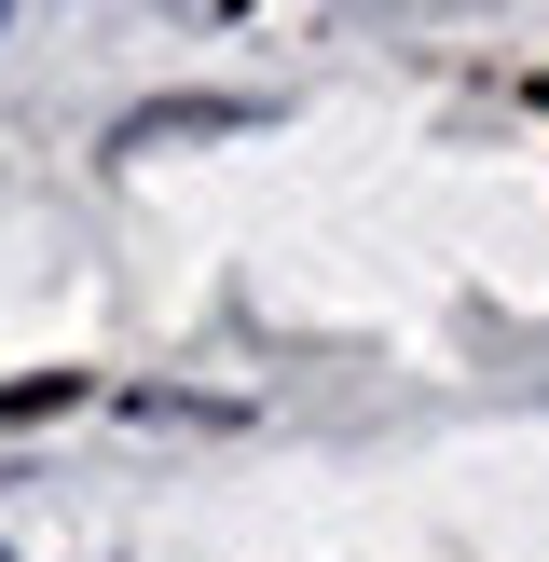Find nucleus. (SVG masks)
<instances>
[{
  "label": "nucleus",
  "mask_w": 549,
  "mask_h": 562,
  "mask_svg": "<svg viewBox=\"0 0 549 562\" xmlns=\"http://www.w3.org/2000/svg\"><path fill=\"white\" fill-rule=\"evenodd\" d=\"M27 412H69V371H14L0 384V426H27Z\"/></svg>",
  "instance_id": "1"
},
{
  "label": "nucleus",
  "mask_w": 549,
  "mask_h": 562,
  "mask_svg": "<svg viewBox=\"0 0 549 562\" xmlns=\"http://www.w3.org/2000/svg\"><path fill=\"white\" fill-rule=\"evenodd\" d=\"M536 110H549V82H536Z\"/></svg>",
  "instance_id": "2"
},
{
  "label": "nucleus",
  "mask_w": 549,
  "mask_h": 562,
  "mask_svg": "<svg viewBox=\"0 0 549 562\" xmlns=\"http://www.w3.org/2000/svg\"><path fill=\"white\" fill-rule=\"evenodd\" d=\"M0 562H14V549H0Z\"/></svg>",
  "instance_id": "3"
}]
</instances>
